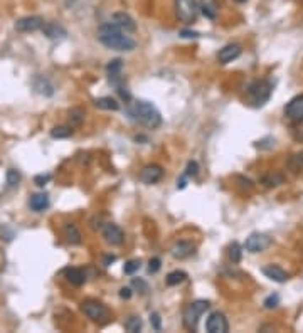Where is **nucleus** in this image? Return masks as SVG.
<instances>
[{"label": "nucleus", "mask_w": 303, "mask_h": 333, "mask_svg": "<svg viewBox=\"0 0 303 333\" xmlns=\"http://www.w3.org/2000/svg\"><path fill=\"white\" fill-rule=\"evenodd\" d=\"M64 234H66V239L69 244H73V246L81 244V233L73 222H67V224L64 226Z\"/></svg>", "instance_id": "21"}, {"label": "nucleus", "mask_w": 303, "mask_h": 333, "mask_svg": "<svg viewBox=\"0 0 303 333\" xmlns=\"http://www.w3.org/2000/svg\"><path fill=\"white\" fill-rule=\"evenodd\" d=\"M103 238L108 244L120 246V244H123V241H125V233H123V229L120 228V226L112 224V222H110V224H107L103 228Z\"/></svg>", "instance_id": "11"}, {"label": "nucleus", "mask_w": 303, "mask_h": 333, "mask_svg": "<svg viewBox=\"0 0 303 333\" xmlns=\"http://www.w3.org/2000/svg\"><path fill=\"white\" fill-rule=\"evenodd\" d=\"M127 115L135 123H140L143 127L152 128V130L160 127V123H162L160 111H158L150 101H145V99H137V101H133V103H130V106L127 108Z\"/></svg>", "instance_id": "2"}, {"label": "nucleus", "mask_w": 303, "mask_h": 333, "mask_svg": "<svg viewBox=\"0 0 303 333\" xmlns=\"http://www.w3.org/2000/svg\"><path fill=\"white\" fill-rule=\"evenodd\" d=\"M21 173H19L17 170H14V168H11V170L7 172V185L9 187H17L19 182H21Z\"/></svg>", "instance_id": "29"}, {"label": "nucleus", "mask_w": 303, "mask_h": 333, "mask_svg": "<svg viewBox=\"0 0 303 333\" xmlns=\"http://www.w3.org/2000/svg\"><path fill=\"white\" fill-rule=\"evenodd\" d=\"M280 305V294H269V296L264 300V308H268V310H273V308H276Z\"/></svg>", "instance_id": "33"}, {"label": "nucleus", "mask_w": 303, "mask_h": 333, "mask_svg": "<svg viewBox=\"0 0 303 333\" xmlns=\"http://www.w3.org/2000/svg\"><path fill=\"white\" fill-rule=\"evenodd\" d=\"M241 56V46L238 44H228L218 52V61L221 64H228V62L238 59Z\"/></svg>", "instance_id": "14"}, {"label": "nucleus", "mask_w": 303, "mask_h": 333, "mask_svg": "<svg viewBox=\"0 0 303 333\" xmlns=\"http://www.w3.org/2000/svg\"><path fill=\"white\" fill-rule=\"evenodd\" d=\"M132 286L135 289H138V293H140V294H147L148 291H150V289H148L147 281H143L142 278H133L132 279Z\"/></svg>", "instance_id": "30"}, {"label": "nucleus", "mask_w": 303, "mask_h": 333, "mask_svg": "<svg viewBox=\"0 0 303 333\" xmlns=\"http://www.w3.org/2000/svg\"><path fill=\"white\" fill-rule=\"evenodd\" d=\"M209 306H211L209 301H206V300H197V301H194V303H190V305L185 308L182 320H184V326L187 328V330H190V331H195V330H197V325H199L200 316L209 310Z\"/></svg>", "instance_id": "3"}, {"label": "nucleus", "mask_w": 303, "mask_h": 333, "mask_svg": "<svg viewBox=\"0 0 303 333\" xmlns=\"http://www.w3.org/2000/svg\"><path fill=\"white\" fill-rule=\"evenodd\" d=\"M160 268H162L160 258H152L150 261H148V273H150V274L158 273V271H160Z\"/></svg>", "instance_id": "35"}, {"label": "nucleus", "mask_w": 303, "mask_h": 333, "mask_svg": "<svg viewBox=\"0 0 303 333\" xmlns=\"http://www.w3.org/2000/svg\"><path fill=\"white\" fill-rule=\"evenodd\" d=\"M271 243H273V239L269 238V236L261 234V233H253L244 241V249L253 254L263 253V251H266L269 246H271Z\"/></svg>", "instance_id": "7"}, {"label": "nucleus", "mask_w": 303, "mask_h": 333, "mask_svg": "<svg viewBox=\"0 0 303 333\" xmlns=\"http://www.w3.org/2000/svg\"><path fill=\"white\" fill-rule=\"evenodd\" d=\"M241 256H243L241 246H239L238 243H233V244L229 246V259H231V261H233L234 264L241 261Z\"/></svg>", "instance_id": "28"}, {"label": "nucleus", "mask_w": 303, "mask_h": 333, "mask_svg": "<svg viewBox=\"0 0 303 333\" xmlns=\"http://www.w3.org/2000/svg\"><path fill=\"white\" fill-rule=\"evenodd\" d=\"M170 254L174 256L175 259H187L190 256L195 254V246L190 243V241H179L172 246Z\"/></svg>", "instance_id": "13"}, {"label": "nucleus", "mask_w": 303, "mask_h": 333, "mask_svg": "<svg viewBox=\"0 0 303 333\" xmlns=\"http://www.w3.org/2000/svg\"><path fill=\"white\" fill-rule=\"evenodd\" d=\"M44 26V19L39 16H27L16 22V31L19 32H36Z\"/></svg>", "instance_id": "10"}, {"label": "nucleus", "mask_w": 303, "mask_h": 333, "mask_svg": "<svg viewBox=\"0 0 303 333\" xmlns=\"http://www.w3.org/2000/svg\"><path fill=\"white\" fill-rule=\"evenodd\" d=\"M125 330L130 333H137L142 330V320L140 316H130L127 321H125Z\"/></svg>", "instance_id": "26"}, {"label": "nucleus", "mask_w": 303, "mask_h": 333, "mask_svg": "<svg viewBox=\"0 0 303 333\" xmlns=\"http://www.w3.org/2000/svg\"><path fill=\"white\" fill-rule=\"evenodd\" d=\"M81 311L89 318L91 321L105 323L110 320V310L98 300H86L81 303Z\"/></svg>", "instance_id": "5"}, {"label": "nucleus", "mask_w": 303, "mask_h": 333, "mask_svg": "<svg viewBox=\"0 0 303 333\" xmlns=\"http://www.w3.org/2000/svg\"><path fill=\"white\" fill-rule=\"evenodd\" d=\"M138 269H140V261H138V259H130L123 266L125 274H133L135 271H138Z\"/></svg>", "instance_id": "31"}, {"label": "nucleus", "mask_w": 303, "mask_h": 333, "mask_svg": "<svg viewBox=\"0 0 303 333\" xmlns=\"http://www.w3.org/2000/svg\"><path fill=\"white\" fill-rule=\"evenodd\" d=\"M197 173H199V165H197V162H189L187 163V168H185V172H184V175L187 177V178H190V177H195Z\"/></svg>", "instance_id": "34"}, {"label": "nucleus", "mask_w": 303, "mask_h": 333, "mask_svg": "<svg viewBox=\"0 0 303 333\" xmlns=\"http://www.w3.org/2000/svg\"><path fill=\"white\" fill-rule=\"evenodd\" d=\"M120 298H123V300H130V298H132V289H130V288H122V289H120Z\"/></svg>", "instance_id": "39"}, {"label": "nucleus", "mask_w": 303, "mask_h": 333, "mask_svg": "<svg viewBox=\"0 0 303 333\" xmlns=\"http://www.w3.org/2000/svg\"><path fill=\"white\" fill-rule=\"evenodd\" d=\"M285 117L295 123L303 122V94L295 96V98L285 106Z\"/></svg>", "instance_id": "9"}, {"label": "nucleus", "mask_w": 303, "mask_h": 333, "mask_svg": "<svg viewBox=\"0 0 303 333\" xmlns=\"http://www.w3.org/2000/svg\"><path fill=\"white\" fill-rule=\"evenodd\" d=\"M96 37H98V41L105 47L113 49V51L130 52L137 47V42H135L123 29H120L117 24H113V22L101 24L98 27V32H96Z\"/></svg>", "instance_id": "1"}, {"label": "nucleus", "mask_w": 303, "mask_h": 333, "mask_svg": "<svg viewBox=\"0 0 303 333\" xmlns=\"http://www.w3.org/2000/svg\"><path fill=\"white\" fill-rule=\"evenodd\" d=\"M150 321H152L153 328H155L157 331H160L162 325H160V316H158V313H152V315H150Z\"/></svg>", "instance_id": "37"}, {"label": "nucleus", "mask_w": 303, "mask_h": 333, "mask_svg": "<svg viewBox=\"0 0 303 333\" xmlns=\"http://www.w3.org/2000/svg\"><path fill=\"white\" fill-rule=\"evenodd\" d=\"M199 12L200 11L197 0H175V14L179 21L184 24H194Z\"/></svg>", "instance_id": "6"}, {"label": "nucleus", "mask_w": 303, "mask_h": 333, "mask_svg": "<svg viewBox=\"0 0 303 333\" xmlns=\"http://www.w3.org/2000/svg\"><path fill=\"white\" fill-rule=\"evenodd\" d=\"M49 180H51V175H37L36 178H34V182H36L39 187H44Z\"/></svg>", "instance_id": "38"}, {"label": "nucleus", "mask_w": 303, "mask_h": 333, "mask_svg": "<svg viewBox=\"0 0 303 333\" xmlns=\"http://www.w3.org/2000/svg\"><path fill=\"white\" fill-rule=\"evenodd\" d=\"M115 259H117L115 256H107V258H105V266H110V264H112Z\"/></svg>", "instance_id": "42"}, {"label": "nucleus", "mask_w": 303, "mask_h": 333, "mask_svg": "<svg viewBox=\"0 0 303 333\" xmlns=\"http://www.w3.org/2000/svg\"><path fill=\"white\" fill-rule=\"evenodd\" d=\"M263 274L276 283H286L288 279H290V276H288V273L285 271V269H281L280 266H276V264H268V266H264Z\"/></svg>", "instance_id": "16"}, {"label": "nucleus", "mask_w": 303, "mask_h": 333, "mask_svg": "<svg viewBox=\"0 0 303 333\" xmlns=\"http://www.w3.org/2000/svg\"><path fill=\"white\" fill-rule=\"evenodd\" d=\"M64 278L67 283H71L73 286H81V284L84 283V273L81 271V269L78 268H66L64 269Z\"/></svg>", "instance_id": "20"}, {"label": "nucleus", "mask_w": 303, "mask_h": 333, "mask_svg": "<svg viewBox=\"0 0 303 333\" xmlns=\"http://www.w3.org/2000/svg\"><path fill=\"white\" fill-rule=\"evenodd\" d=\"M73 135V127L71 125H59V127H54L51 130V137L52 138H69Z\"/></svg>", "instance_id": "24"}, {"label": "nucleus", "mask_w": 303, "mask_h": 333, "mask_svg": "<svg viewBox=\"0 0 303 333\" xmlns=\"http://www.w3.org/2000/svg\"><path fill=\"white\" fill-rule=\"evenodd\" d=\"M185 279H187V273L182 271V269H175V271L167 274L165 283H167V286H177V284L184 283Z\"/></svg>", "instance_id": "23"}, {"label": "nucleus", "mask_w": 303, "mask_h": 333, "mask_svg": "<svg viewBox=\"0 0 303 333\" xmlns=\"http://www.w3.org/2000/svg\"><path fill=\"white\" fill-rule=\"evenodd\" d=\"M295 138L303 142V122H300V127L295 130Z\"/></svg>", "instance_id": "40"}, {"label": "nucleus", "mask_w": 303, "mask_h": 333, "mask_svg": "<svg viewBox=\"0 0 303 333\" xmlns=\"http://www.w3.org/2000/svg\"><path fill=\"white\" fill-rule=\"evenodd\" d=\"M162 177H163V168L160 165H155V163L143 167L140 172V180L143 183H147V185H153L158 180H162Z\"/></svg>", "instance_id": "12"}, {"label": "nucleus", "mask_w": 303, "mask_h": 333, "mask_svg": "<svg viewBox=\"0 0 303 333\" xmlns=\"http://www.w3.org/2000/svg\"><path fill=\"white\" fill-rule=\"evenodd\" d=\"M122 67H123L122 59H113V61H110L108 66H107L108 76H110V74H118V72L122 71Z\"/></svg>", "instance_id": "32"}, {"label": "nucleus", "mask_w": 303, "mask_h": 333, "mask_svg": "<svg viewBox=\"0 0 303 333\" xmlns=\"http://www.w3.org/2000/svg\"><path fill=\"white\" fill-rule=\"evenodd\" d=\"M293 160H295V162L298 163V165H303V152L298 153V155H296L295 158H293Z\"/></svg>", "instance_id": "41"}, {"label": "nucleus", "mask_w": 303, "mask_h": 333, "mask_svg": "<svg viewBox=\"0 0 303 333\" xmlns=\"http://www.w3.org/2000/svg\"><path fill=\"white\" fill-rule=\"evenodd\" d=\"M233 2H236V4H244V2H248V0H233Z\"/></svg>", "instance_id": "44"}, {"label": "nucleus", "mask_w": 303, "mask_h": 333, "mask_svg": "<svg viewBox=\"0 0 303 333\" xmlns=\"http://www.w3.org/2000/svg\"><path fill=\"white\" fill-rule=\"evenodd\" d=\"M29 207L34 212H42L49 207V195L47 194H34L29 199Z\"/></svg>", "instance_id": "19"}, {"label": "nucleus", "mask_w": 303, "mask_h": 333, "mask_svg": "<svg viewBox=\"0 0 303 333\" xmlns=\"http://www.w3.org/2000/svg\"><path fill=\"white\" fill-rule=\"evenodd\" d=\"M113 24H117L120 29L125 32H135L137 31V24H135L133 17L127 12H117L113 14Z\"/></svg>", "instance_id": "15"}, {"label": "nucleus", "mask_w": 303, "mask_h": 333, "mask_svg": "<svg viewBox=\"0 0 303 333\" xmlns=\"http://www.w3.org/2000/svg\"><path fill=\"white\" fill-rule=\"evenodd\" d=\"M271 83L266 79H259L254 81L253 84H249L248 88V99L253 106H263L271 96Z\"/></svg>", "instance_id": "4"}, {"label": "nucleus", "mask_w": 303, "mask_h": 333, "mask_svg": "<svg viewBox=\"0 0 303 333\" xmlns=\"http://www.w3.org/2000/svg\"><path fill=\"white\" fill-rule=\"evenodd\" d=\"M42 32H44V36L51 41H59L66 37V29L62 27L61 24H56V22L44 24V26H42Z\"/></svg>", "instance_id": "17"}, {"label": "nucleus", "mask_w": 303, "mask_h": 333, "mask_svg": "<svg viewBox=\"0 0 303 333\" xmlns=\"http://www.w3.org/2000/svg\"><path fill=\"white\" fill-rule=\"evenodd\" d=\"M285 182V177L280 175V173H268L261 178V183L264 187H278Z\"/></svg>", "instance_id": "25"}, {"label": "nucleus", "mask_w": 303, "mask_h": 333, "mask_svg": "<svg viewBox=\"0 0 303 333\" xmlns=\"http://www.w3.org/2000/svg\"><path fill=\"white\" fill-rule=\"evenodd\" d=\"M84 120V111L81 108H73L69 111V122H71V127H78V125L83 123Z\"/></svg>", "instance_id": "27"}, {"label": "nucleus", "mask_w": 303, "mask_h": 333, "mask_svg": "<svg viewBox=\"0 0 303 333\" xmlns=\"http://www.w3.org/2000/svg\"><path fill=\"white\" fill-rule=\"evenodd\" d=\"M199 11L202 12V16L209 21H216L219 14V4L218 0H200L199 2Z\"/></svg>", "instance_id": "18"}, {"label": "nucleus", "mask_w": 303, "mask_h": 333, "mask_svg": "<svg viewBox=\"0 0 303 333\" xmlns=\"http://www.w3.org/2000/svg\"><path fill=\"white\" fill-rule=\"evenodd\" d=\"M94 106L99 109H107V111H118L120 109V103L112 96H103V98L94 99Z\"/></svg>", "instance_id": "22"}, {"label": "nucleus", "mask_w": 303, "mask_h": 333, "mask_svg": "<svg viewBox=\"0 0 303 333\" xmlns=\"http://www.w3.org/2000/svg\"><path fill=\"white\" fill-rule=\"evenodd\" d=\"M206 328H208L209 333H228L229 323L223 313L214 311V313H211L208 321H206Z\"/></svg>", "instance_id": "8"}, {"label": "nucleus", "mask_w": 303, "mask_h": 333, "mask_svg": "<svg viewBox=\"0 0 303 333\" xmlns=\"http://www.w3.org/2000/svg\"><path fill=\"white\" fill-rule=\"evenodd\" d=\"M180 37H184V39H195V37H199V32H194V31H187V29H184V31L179 32Z\"/></svg>", "instance_id": "36"}, {"label": "nucleus", "mask_w": 303, "mask_h": 333, "mask_svg": "<svg viewBox=\"0 0 303 333\" xmlns=\"http://www.w3.org/2000/svg\"><path fill=\"white\" fill-rule=\"evenodd\" d=\"M137 142H147V137H142V135H138V137H135Z\"/></svg>", "instance_id": "43"}]
</instances>
